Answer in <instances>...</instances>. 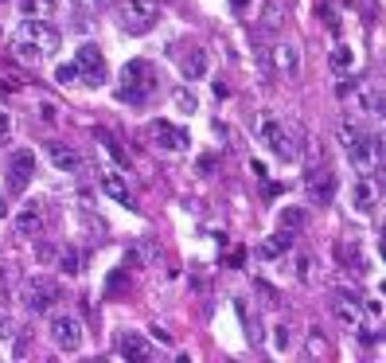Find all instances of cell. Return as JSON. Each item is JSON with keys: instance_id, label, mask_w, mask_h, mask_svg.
Returning <instances> with one entry per match:
<instances>
[{"instance_id": "obj_22", "label": "cell", "mask_w": 386, "mask_h": 363, "mask_svg": "<svg viewBox=\"0 0 386 363\" xmlns=\"http://www.w3.org/2000/svg\"><path fill=\"white\" fill-rule=\"evenodd\" d=\"M305 223H308V211H305V207H281L278 226H285V231H300Z\"/></svg>"}, {"instance_id": "obj_3", "label": "cell", "mask_w": 386, "mask_h": 363, "mask_svg": "<svg viewBox=\"0 0 386 363\" xmlns=\"http://www.w3.org/2000/svg\"><path fill=\"white\" fill-rule=\"evenodd\" d=\"M55 301H59V281H55V277L31 274L28 281H24V309H28V313H51Z\"/></svg>"}, {"instance_id": "obj_29", "label": "cell", "mask_w": 386, "mask_h": 363, "mask_svg": "<svg viewBox=\"0 0 386 363\" xmlns=\"http://www.w3.org/2000/svg\"><path fill=\"white\" fill-rule=\"evenodd\" d=\"M98 137H102V145H106V148H109V157H118V160H121V164H125V148H121V145H118V141L109 137V133H98Z\"/></svg>"}, {"instance_id": "obj_13", "label": "cell", "mask_w": 386, "mask_h": 363, "mask_svg": "<svg viewBox=\"0 0 386 363\" xmlns=\"http://www.w3.org/2000/svg\"><path fill=\"white\" fill-rule=\"evenodd\" d=\"M47 160L59 168V172H67V176H74V172L86 168V157H82L74 145H63V141H47Z\"/></svg>"}, {"instance_id": "obj_17", "label": "cell", "mask_w": 386, "mask_h": 363, "mask_svg": "<svg viewBox=\"0 0 386 363\" xmlns=\"http://www.w3.org/2000/svg\"><path fill=\"white\" fill-rule=\"evenodd\" d=\"M12 226H16L20 238H40L43 235V203H28L20 215L12 219Z\"/></svg>"}, {"instance_id": "obj_21", "label": "cell", "mask_w": 386, "mask_h": 363, "mask_svg": "<svg viewBox=\"0 0 386 363\" xmlns=\"http://www.w3.org/2000/svg\"><path fill=\"white\" fill-rule=\"evenodd\" d=\"M351 199H355V207L359 211H375V203H378V192L371 184H367V180H359L355 184V192H351Z\"/></svg>"}, {"instance_id": "obj_11", "label": "cell", "mask_w": 386, "mask_h": 363, "mask_svg": "<svg viewBox=\"0 0 386 363\" xmlns=\"http://www.w3.org/2000/svg\"><path fill=\"white\" fill-rule=\"evenodd\" d=\"M149 133H152V145H160L164 153H184V148L191 145V137H188V129H179V125H172L168 118H156L149 125Z\"/></svg>"}, {"instance_id": "obj_5", "label": "cell", "mask_w": 386, "mask_h": 363, "mask_svg": "<svg viewBox=\"0 0 386 363\" xmlns=\"http://www.w3.org/2000/svg\"><path fill=\"white\" fill-rule=\"evenodd\" d=\"M74 67H79V79L90 82V86H102L109 79V67H106V55H102L98 43H82L74 51Z\"/></svg>"}, {"instance_id": "obj_1", "label": "cell", "mask_w": 386, "mask_h": 363, "mask_svg": "<svg viewBox=\"0 0 386 363\" xmlns=\"http://www.w3.org/2000/svg\"><path fill=\"white\" fill-rule=\"evenodd\" d=\"M156 94V70L149 59H129L121 67V86H118V102L129 106H145V102Z\"/></svg>"}, {"instance_id": "obj_34", "label": "cell", "mask_w": 386, "mask_h": 363, "mask_svg": "<svg viewBox=\"0 0 386 363\" xmlns=\"http://www.w3.org/2000/svg\"><path fill=\"white\" fill-rule=\"evenodd\" d=\"M246 4H250V0H230V8H238V12L246 8Z\"/></svg>"}, {"instance_id": "obj_6", "label": "cell", "mask_w": 386, "mask_h": 363, "mask_svg": "<svg viewBox=\"0 0 386 363\" xmlns=\"http://www.w3.org/2000/svg\"><path fill=\"white\" fill-rule=\"evenodd\" d=\"M51 340L59 352H79L82 348V320L70 313H51Z\"/></svg>"}, {"instance_id": "obj_8", "label": "cell", "mask_w": 386, "mask_h": 363, "mask_svg": "<svg viewBox=\"0 0 386 363\" xmlns=\"http://www.w3.org/2000/svg\"><path fill=\"white\" fill-rule=\"evenodd\" d=\"M344 153L359 172H371V164H378V157H383V133H375V137H371V133H359Z\"/></svg>"}, {"instance_id": "obj_31", "label": "cell", "mask_w": 386, "mask_h": 363, "mask_svg": "<svg viewBox=\"0 0 386 363\" xmlns=\"http://www.w3.org/2000/svg\"><path fill=\"white\" fill-rule=\"evenodd\" d=\"M8 137H12V118L4 114V109H0V145H4Z\"/></svg>"}, {"instance_id": "obj_4", "label": "cell", "mask_w": 386, "mask_h": 363, "mask_svg": "<svg viewBox=\"0 0 386 363\" xmlns=\"http://www.w3.org/2000/svg\"><path fill=\"white\" fill-rule=\"evenodd\" d=\"M16 36H20V40H28L31 47H40L43 59H47V55H55V51H59V43H63L59 28H55V24H47L43 16H28V20L20 24V31H16Z\"/></svg>"}, {"instance_id": "obj_18", "label": "cell", "mask_w": 386, "mask_h": 363, "mask_svg": "<svg viewBox=\"0 0 386 363\" xmlns=\"http://www.w3.org/2000/svg\"><path fill=\"white\" fill-rule=\"evenodd\" d=\"M293 238H297V231H285V226H278L273 235L266 238V246H262V258H281L293 250Z\"/></svg>"}, {"instance_id": "obj_30", "label": "cell", "mask_w": 386, "mask_h": 363, "mask_svg": "<svg viewBox=\"0 0 386 363\" xmlns=\"http://www.w3.org/2000/svg\"><path fill=\"white\" fill-rule=\"evenodd\" d=\"M273 348H278V352H285V348H289V328H285V324H278V332H273Z\"/></svg>"}, {"instance_id": "obj_27", "label": "cell", "mask_w": 386, "mask_h": 363, "mask_svg": "<svg viewBox=\"0 0 386 363\" xmlns=\"http://www.w3.org/2000/svg\"><path fill=\"white\" fill-rule=\"evenodd\" d=\"M12 336H16V320L8 309H0V340H12Z\"/></svg>"}, {"instance_id": "obj_24", "label": "cell", "mask_w": 386, "mask_h": 363, "mask_svg": "<svg viewBox=\"0 0 386 363\" xmlns=\"http://www.w3.org/2000/svg\"><path fill=\"white\" fill-rule=\"evenodd\" d=\"M12 51H16V59L28 63V67H40V63H43V51H40V47H31V43H28V40H20V36H16V43H12Z\"/></svg>"}, {"instance_id": "obj_10", "label": "cell", "mask_w": 386, "mask_h": 363, "mask_svg": "<svg viewBox=\"0 0 386 363\" xmlns=\"http://www.w3.org/2000/svg\"><path fill=\"white\" fill-rule=\"evenodd\" d=\"M269 75H278L285 82H297L300 79V47L297 43H278V47L269 51Z\"/></svg>"}, {"instance_id": "obj_19", "label": "cell", "mask_w": 386, "mask_h": 363, "mask_svg": "<svg viewBox=\"0 0 386 363\" xmlns=\"http://www.w3.org/2000/svg\"><path fill=\"white\" fill-rule=\"evenodd\" d=\"M102 187H106L109 199H118L121 207H133V192H129V184H125L121 172H106V176H102Z\"/></svg>"}, {"instance_id": "obj_16", "label": "cell", "mask_w": 386, "mask_h": 363, "mask_svg": "<svg viewBox=\"0 0 386 363\" xmlns=\"http://www.w3.org/2000/svg\"><path fill=\"white\" fill-rule=\"evenodd\" d=\"M359 309H363V297H355L351 289H336L332 313L339 316V324H347V328H355V324H359Z\"/></svg>"}, {"instance_id": "obj_7", "label": "cell", "mask_w": 386, "mask_h": 363, "mask_svg": "<svg viewBox=\"0 0 386 363\" xmlns=\"http://www.w3.org/2000/svg\"><path fill=\"white\" fill-rule=\"evenodd\" d=\"M305 192H308V203L332 207V199H336V192H339V176L332 168H316V172L305 176Z\"/></svg>"}, {"instance_id": "obj_12", "label": "cell", "mask_w": 386, "mask_h": 363, "mask_svg": "<svg viewBox=\"0 0 386 363\" xmlns=\"http://www.w3.org/2000/svg\"><path fill=\"white\" fill-rule=\"evenodd\" d=\"M262 141H266L269 153H278V160H297V148L289 141L285 125L278 118H262Z\"/></svg>"}, {"instance_id": "obj_2", "label": "cell", "mask_w": 386, "mask_h": 363, "mask_svg": "<svg viewBox=\"0 0 386 363\" xmlns=\"http://www.w3.org/2000/svg\"><path fill=\"white\" fill-rule=\"evenodd\" d=\"M160 20V4L156 0H125L121 4V31H129V36H149L152 28H156Z\"/></svg>"}, {"instance_id": "obj_28", "label": "cell", "mask_w": 386, "mask_h": 363, "mask_svg": "<svg viewBox=\"0 0 386 363\" xmlns=\"http://www.w3.org/2000/svg\"><path fill=\"white\" fill-rule=\"evenodd\" d=\"M176 109H184V114H195V94H191V90H176Z\"/></svg>"}, {"instance_id": "obj_32", "label": "cell", "mask_w": 386, "mask_h": 363, "mask_svg": "<svg viewBox=\"0 0 386 363\" xmlns=\"http://www.w3.org/2000/svg\"><path fill=\"white\" fill-rule=\"evenodd\" d=\"M297 274H300V277L312 274V258H300V262H297Z\"/></svg>"}, {"instance_id": "obj_20", "label": "cell", "mask_w": 386, "mask_h": 363, "mask_svg": "<svg viewBox=\"0 0 386 363\" xmlns=\"http://www.w3.org/2000/svg\"><path fill=\"white\" fill-rule=\"evenodd\" d=\"M328 63H332V70H336V75H347V70L355 67V51L347 47V43H336V47H332V55H328Z\"/></svg>"}, {"instance_id": "obj_14", "label": "cell", "mask_w": 386, "mask_h": 363, "mask_svg": "<svg viewBox=\"0 0 386 363\" xmlns=\"http://www.w3.org/2000/svg\"><path fill=\"white\" fill-rule=\"evenodd\" d=\"M118 352H121V360H129V363H145V360H152V343L140 332H121Z\"/></svg>"}, {"instance_id": "obj_33", "label": "cell", "mask_w": 386, "mask_h": 363, "mask_svg": "<svg viewBox=\"0 0 386 363\" xmlns=\"http://www.w3.org/2000/svg\"><path fill=\"white\" fill-rule=\"evenodd\" d=\"M86 8H106V4H113V0H82Z\"/></svg>"}, {"instance_id": "obj_26", "label": "cell", "mask_w": 386, "mask_h": 363, "mask_svg": "<svg viewBox=\"0 0 386 363\" xmlns=\"http://www.w3.org/2000/svg\"><path fill=\"white\" fill-rule=\"evenodd\" d=\"M20 12L24 16H43V12H47V0H20ZM43 20H47V16H43Z\"/></svg>"}, {"instance_id": "obj_15", "label": "cell", "mask_w": 386, "mask_h": 363, "mask_svg": "<svg viewBox=\"0 0 386 363\" xmlns=\"http://www.w3.org/2000/svg\"><path fill=\"white\" fill-rule=\"evenodd\" d=\"M207 70H211V55L203 47H188L184 55H179V75H184L188 82H199Z\"/></svg>"}, {"instance_id": "obj_23", "label": "cell", "mask_w": 386, "mask_h": 363, "mask_svg": "<svg viewBox=\"0 0 386 363\" xmlns=\"http://www.w3.org/2000/svg\"><path fill=\"white\" fill-rule=\"evenodd\" d=\"M59 270L67 277H79L82 274V254L74 250V246H63V250H59Z\"/></svg>"}, {"instance_id": "obj_25", "label": "cell", "mask_w": 386, "mask_h": 363, "mask_svg": "<svg viewBox=\"0 0 386 363\" xmlns=\"http://www.w3.org/2000/svg\"><path fill=\"white\" fill-rule=\"evenodd\" d=\"M79 79V67H74V63H59V67H55V82H63V86H70V82Z\"/></svg>"}, {"instance_id": "obj_9", "label": "cell", "mask_w": 386, "mask_h": 363, "mask_svg": "<svg viewBox=\"0 0 386 363\" xmlns=\"http://www.w3.org/2000/svg\"><path fill=\"white\" fill-rule=\"evenodd\" d=\"M31 176H35V153H31V148H16L8 157V192L12 196L28 192Z\"/></svg>"}]
</instances>
